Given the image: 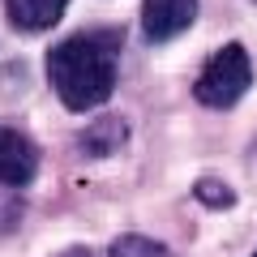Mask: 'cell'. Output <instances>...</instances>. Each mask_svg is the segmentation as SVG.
<instances>
[{"mask_svg": "<svg viewBox=\"0 0 257 257\" xmlns=\"http://www.w3.org/2000/svg\"><path fill=\"white\" fill-rule=\"evenodd\" d=\"M120 43H124V35L116 26H94L69 35L47 52L52 90L60 94L69 111H94L99 103L111 99L120 77Z\"/></svg>", "mask_w": 257, "mask_h": 257, "instance_id": "6da1fadb", "label": "cell"}, {"mask_svg": "<svg viewBox=\"0 0 257 257\" xmlns=\"http://www.w3.org/2000/svg\"><path fill=\"white\" fill-rule=\"evenodd\" d=\"M248 86H253L248 52L240 43H223L219 52L202 64V73H197V82H193V94H197V103H206V107L227 111V107H236V103L248 94Z\"/></svg>", "mask_w": 257, "mask_h": 257, "instance_id": "7a4b0ae2", "label": "cell"}, {"mask_svg": "<svg viewBox=\"0 0 257 257\" xmlns=\"http://www.w3.org/2000/svg\"><path fill=\"white\" fill-rule=\"evenodd\" d=\"M39 172V146L13 124H0V189H26Z\"/></svg>", "mask_w": 257, "mask_h": 257, "instance_id": "3957f363", "label": "cell"}, {"mask_svg": "<svg viewBox=\"0 0 257 257\" xmlns=\"http://www.w3.org/2000/svg\"><path fill=\"white\" fill-rule=\"evenodd\" d=\"M197 18V0H146L142 5V30L150 43H172L176 35L193 26Z\"/></svg>", "mask_w": 257, "mask_h": 257, "instance_id": "277c9868", "label": "cell"}, {"mask_svg": "<svg viewBox=\"0 0 257 257\" xmlns=\"http://www.w3.org/2000/svg\"><path fill=\"white\" fill-rule=\"evenodd\" d=\"M124 138H128V124L120 116H99V120H90L86 133L77 138V150H82L86 159H107V155H116V150L124 146Z\"/></svg>", "mask_w": 257, "mask_h": 257, "instance_id": "5b68a950", "label": "cell"}, {"mask_svg": "<svg viewBox=\"0 0 257 257\" xmlns=\"http://www.w3.org/2000/svg\"><path fill=\"white\" fill-rule=\"evenodd\" d=\"M64 5H69V0H5V9H9V26L30 30V35L56 26L60 13H64Z\"/></svg>", "mask_w": 257, "mask_h": 257, "instance_id": "8992f818", "label": "cell"}, {"mask_svg": "<svg viewBox=\"0 0 257 257\" xmlns=\"http://www.w3.org/2000/svg\"><path fill=\"white\" fill-rule=\"evenodd\" d=\"M111 257H172V253L150 236H120L111 244Z\"/></svg>", "mask_w": 257, "mask_h": 257, "instance_id": "52a82bcc", "label": "cell"}, {"mask_svg": "<svg viewBox=\"0 0 257 257\" xmlns=\"http://www.w3.org/2000/svg\"><path fill=\"white\" fill-rule=\"evenodd\" d=\"M197 197H202L206 206H231V202H236V193H231L227 184L210 180V176H206V180H197Z\"/></svg>", "mask_w": 257, "mask_h": 257, "instance_id": "ba28073f", "label": "cell"}, {"mask_svg": "<svg viewBox=\"0 0 257 257\" xmlns=\"http://www.w3.org/2000/svg\"><path fill=\"white\" fill-rule=\"evenodd\" d=\"M22 214H26L22 197H9V193H0V236L18 227V223H22Z\"/></svg>", "mask_w": 257, "mask_h": 257, "instance_id": "9c48e42d", "label": "cell"}, {"mask_svg": "<svg viewBox=\"0 0 257 257\" xmlns=\"http://www.w3.org/2000/svg\"><path fill=\"white\" fill-rule=\"evenodd\" d=\"M60 257H90V253H86V248H64Z\"/></svg>", "mask_w": 257, "mask_h": 257, "instance_id": "30bf717a", "label": "cell"}, {"mask_svg": "<svg viewBox=\"0 0 257 257\" xmlns=\"http://www.w3.org/2000/svg\"><path fill=\"white\" fill-rule=\"evenodd\" d=\"M253 257H257V253H253Z\"/></svg>", "mask_w": 257, "mask_h": 257, "instance_id": "8fae6325", "label": "cell"}]
</instances>
